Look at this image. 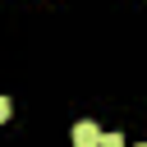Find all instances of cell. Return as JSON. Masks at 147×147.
Returning a JSON list of instances; mask_svg holds the SVG:
<instances>
[{
  "label": "cell",
  "instance_id": "cell-3",
  "mask_svg": "<svg viewBox=\"0 0 147 147\" xmlns=\"http://www.w3.org/2000/svg\"><path fill=\"white\" fill-rule=\"evenodd\" d=\"M9 110H14V106H9V96H0V124L9 119Z\"/></svg>",
  "mask_w": 147,
  "mask_h": 147
},
{
  "label": "cell",
  "instance_id": "cell-2",
  "mask_svg": "<svg viewBox=\"0 0 147 147\" xmlns=\"http://www.w3.org/2000/svg\"><path fill=\"white\" fill-rule=\"evenodd\" d=\"M101 147H124V138H119V133H106V138H101Z\"/></svg>",
  "mask_w": 147,
  "mask_h": 147
},
{
  "label": "cell",
  "instance_id": "cell-1",
  "mask_svg": "<svg viewBox=\"0 0 147 147\" xmlns=\"http://www.w3.org/2000/svg\"><path fill=\"white\" fill-rule=\"evenodd\" d=\"M101 138H106V133H101L92 119H78V124H74V147H101Z\"/></svg>",
  "mask_w": 147,
  "mask_h": 147
},
{
  "label": "cell",
  "instance_id": "cell-4",
  "mask_svg": "<svg viewBox=\"0 0 147 147\" xmlns=\"http://www.w3.org/2000/svg\"><path fill=\"white\" fill-rule=\"evenodd\" d=\"M142 147H147V142H142Z\"/></svg>",
  "mask_w": 147,
  "mask_h": 147
}]
</instances>
